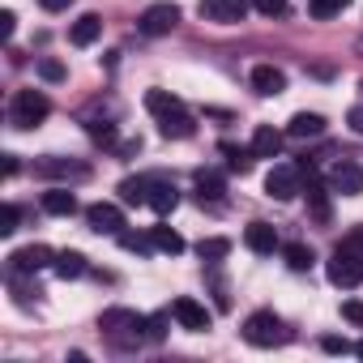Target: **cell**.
Wrapping results in <instances>:
<instances>
[{
    "label": "cell",
    "mask_w": 363,
    "mask_h": 363,
    "mask_svg": "<svg viewBox=\"0 0 363 363\" xmlns=\"http://www.w3.org/2000/svg\"><path fill=\"white\" fill-rule=\"evenodd\" d=\"M99 329L103 337L116 346V350H133L141 337H145V316H137L133 308H107L99 316Z\"/></svg>",
    "instance_id": "cell-1"
},
{
    "label": "cell",
    "mask_w": 363,
    "mask_h": 363,
    "mask_svg": "<svg viewBox=\"0 0 363 363\" xmlns=\"http://www.w3.org/2000/svg\"><path fill=\"white\" fill-rule=\"evenodd\" d=\"M48 116H52V103H48L43 90H18L13 103H9V124L13 128H39Z\"/></svg>",
    "instance_id": "cell-2"
},
{
    "label": "cell",
    "mask_w": 363,
    "mask_h": 363,
    "mask_svg": "<svg viewBox=\"0 0 363 363\" xmlns=\"http://www.w3.org/2000/svg\"><path fill=\"white\" fill-rule=\"evenodd\" d=\"M303 175H308V162H274L265 175V193L274 201H291L303 193Z\"/></svg>",
    "instance_id": "cell-3"
},
{
    "label": "cell",
    "mask_w": 363,
    "mask_h": 363,
    "mask_svg": "<svg viewBox=\"0 0 363 363\" xmlns=\"http://www.w3.org/2000/svg\"><path fill=\"white\" fill-rule=\"evenodd\" d=\"M291 333H286V325L274 316V312H252L248 320H244V342L248 346H261V350H269V346H282Z\"/></svg>",
    "instance_id": "cell-4"
},
{
    "label": "cell",
    "mask_w": 363,
    "mask_h": 363,
    "mask_svg": "<svg viewBox=\"0 0 363 363\" xmlns=\"http://www.w3.org/2000/svg\"><path fill=\"white\" fill-rule=\"evenodd\" d=\"M325 274H329V282H333V286H342V291L359 286V282H363V252H354V248H342V244H337V252L329 257Z\"/></svg>",
    "instance_id": "cell-5"
},
{
    "label": "cell",
    "mask_w": 363,
    "mask_h": 363,
    "mask_svg": "<svg viewBox=\"0 0 363 363\" xmlns=\"http://www.w3.org/2000/svg\"><path fill=\"white\" fill-rule=\"evenodd\" d=\"M179 26V5H171V0H158V5H150L141 18H137V30L145 39H162Z\"/></svg>",
    "instance_id": "cell-6"
},
{
    "label": "cell",
    "mask_w": 363,
    "mask_h": 363,
    "mask_svg": "<svg viewBox=\"0 0 363 363\" xmlns=\"http://www.w3.org/2000/svg\"><path fill=\"white\" fill-rule=\"evenodd\" d=\"M248 0H201L197 5V13H201V22H218V26H240L244 18H248Z\"/></svg>",
    "instance_id": "cell-7"
},
{
    "label": "cell",
    "mask_w": 363,
    "mask_h": 363,
    "mask_svg": "<svg viewBox=\"0 0 363 363\" xmlns=\"http://www.w3.org/2000/svg\"><path fill=\"white\" fill-rule=\"evenodd\" d=\"M329 189L342 193V197H359L363 193V167L354 158H337L329 167Z\"/></svg>",
    "instance_id": "cell-8"
},
{
    "label": "cell",
    "mask_w": 363,
    "mask_h": 363,
    "mask_svg": "<svg viewBox=\"0 0 363 363\" xmlns=\"http://www.w3.org/2000/svg\"><path fill=\"white\" fill-rule=\"evenodd\" d=\"M171 316L179 320V329H189V333H206V329H210V320H214V316H210V308H206V303H197V299H189V295L171 303Z\"/></svg>",
    "instance_id": "cell-9"
},
{
    "label": "cell",
    "mask_w": 363,
    "mask_h": 363,
    "mask_svg": "<svg viewBox=\"0 0 363 363\" xmlns=\"http://www.w3.org/2000/svg\"><path fill=\"white\" fill-rule=\"evenodd\" d=\"M86 223H90V231H99V235H120V231H124V210L111 206V201H94V206L86 210Z\"/></svg>",
    "instance_id": "cell-10"
},
{
    "label": "cell",
    "mask_w": 363,
    "mask_h": 363,
    "mask_svg": "<svg viewBox=\"0 0 363 363\" xmlns=\"http://www.w3.org/2000/svg\"><path fill=\"white\" fill-rule=\"evenodd\" d=\"M35 175H43V179H86L90 175V167L86 162H73V158H39L35 162Z\"/></svg>",
    "instance_id": "cell-11"
},
{
    "label": "cell",
    "mask_w": 363,
    "mask_h": 363,
    "mask_svg": "<svg viewBox=\"0 0 363 363\" xmlns=\"http://www.w3.org/2000/svg\"><path fill=\"white\" fill-rule=\"evenodd\" d=\"M52 261H56V252H52V248L30 244V248H18V252L9 257V269H18V274H39V269H48Z\"/></svg>",
    "instance_id": "cell-12"
},
{
    "label": "cell",
    "mask_w": 363,
    "mask_h": 363,
    "mask_svg": "<svg viewBox=\"0 0 363 363\" xmlns=\"http://www.w3.org/2000/svg\"><path fill=\"white\" fill-rule=\"evenodd\" d=\"M158 133H162L167 141H184V137H193V133H197V120L189 116V107H175V111L158 116Z\"/></svg>",
    "instance_id": "cell-13"
},
{
    "label": "cell",
    "mask_w": 363,
    "mask_h": 363,
    "mask_svg": "<svg viewBox=\"0 0 363 363\" xmlns=\"http://www.w3.org/2000/svg\"><path fill=\"white\" fill-rule=\"evenodd\" d=\"M145 206L154 214H171L179 206V189L171 184V179H162V175H150V197H145Z\"/></svg>",
    "instance_id": "cell-14"
},
{
    "label": "cell",
    "mask_w": 363,
    "mask_h": 363,
    "mask_svg": "<svg viewBox=\"0 0 363 363\" xmlns=\"http://www.w3.org/2000/svg\"><path fill=\"white\" fill-rule=\"evenodd\" d=\"M244 244H248V252H257V257H274L282 244H278V231L269 227V223H252L248 231H244Z\"/></svg>",
    "instance_id": "cell-15"
},
{
    "label": "cell",
    "mask_w": 363,
    "mask_h": 363,
    "mask_svg": "<svg viewBox=\"0 0 363 363\" xmlns=\"http://www.w3.org/2000/svg\"><path fill=\"white\" fill-rule=\"evenodd\" d=\"M248 82H252V90H257V94H265V99H274V94H282V90H286V73H282V69H274V65H257Z\"/></svg>",
    "instance_id": "cell-16"
},
{
    "label": "cell",
    "mask_w": 363,
    "mask_h": 363,
    "mask_svg": "<svg viewBox=\"0 0 363 363\" xmlns=\"http://www.w3.org/2000/svg\"><path fill=\"white\" fill-rule=\"evenodd\" d=\"M99 35H103V18H99V13H82V18L69 26V43H73V48H90Z\"/></svg>",
    "instance_id": "cell-17"
},
{
    "label": "cell",
    "mask_w": 363,
    "mask_h": 363,
    "mask_svg": "<svg viewBox=\"0 0 363 363\" xmlns=\"http://www.w3.org/2000/svg\"><path fill=\"white\" fill-rule=\"evenodd\" d=\"M252 154H257V158H278V154H282V133L269 128V124H257V133H252Z\"/></svg>",
    "instance_id": "cell-18"
},
{
    "label": "cell",
    "mask_w": 363,
    "mask_h": 363,
    "mask_svg": "<svg viewBox=\"0 0 363 363\" xmlns=\"http://www.w3.org/2000/svg\"><path fill=\"white\" fill-rule=\"evenodd\" d=\"M223 193H227V184H223L218 171H201V175H197V201H201V206H218Z\"/></svg>",
    "instance_id": "cell-19"
},
{
    "label": "cell",
    "mask_w": 363,
    "mask_h": 363,
    "mask_svg": "<svg viewBox=\"0 0 363 363\" xmlns=\"http://www.w3.org/2000/svg\"><path fill=\"white\" fill-rule=\"evenodd\" d=\"M43 210L52 218H73L77 214V197L69 189H52V193H43Z\"/></svg>",
    "instance_id": "cell-20"
},
{
    "label": "cell",
    "mask_w": 363,
    "mask_h": 363,
    "mask_svg": "<svg viewBox=\"0 0 363 363\" xmlns=\"http://www.w3.org/2000/svg\"><path fill=\"white\" fill-rule=\"evenodd\" d=\"M286 133L291 137H320L325 133V116H316V111H299V116H291V124H286Z\"/></svg>",
    "instance_id": "cell-21"
},
{
    "label": "cell",
    "mask_w": 363,
    "mask_h": 363,
    "mask_svg": "<svg viewBox=\"0 0 363 363\" xmlns=\"http://www.w3.org/2000/svg\"><path fill=\"white\" fill-rule=\"evenodd\" d=\"M145 197H150V175H128V179H120V201H124V206H145Z\"/></svg>",
    "instance_id": "cell-22"
},
{
    "label": "cell",
    "mask_w": 363,
    "mask_h": 363,
    "mask_svg": "<svg viewBox=\"0 0 363 363\" xmlns=\"http://www.w3.org/2000/svg\"><path fill=\"white\" fill-rule=\"evenodd\" d=\"M308 214L316 223H329V193H325L320 179H312V175H308Z\"/></svg>",
    "instance_id": "cell-23"
},
{
    "label": "cell",
    "mask_w": 363,
    "mask_h": 363,
    "mask_svg": "<svg viewBox=\"0 0 363 363\" xmlns=\"http://www.w3.org/2000/svg\"><path fill=\"white\" fill-rule=\"evenodd\" d=\"M218 154H223V158H227V167H231V171H240V175H248V171H252V158H257V154H252V145L244 150V145H231V141H223V145H218Z\"/></svg>",
    "instance_id": "cell-24"
},
{
    "label": "cell",
    "mask_w": 363,
    "mask_h": 363,
    "mask_svg": "<svg viewBox=\"0 0 363 363\" xmlns=\"http://www.w3.org/2000/svg\"><path fill=\"white\" fill-rule=\"evenodd\" d=\"M282 261H286L295 274H303V269H312V265H316V252H312L308 244H282Z\"/></svg>",
    "instance_id": "cell-25"
},
{
    "label": "cell",
    "mask_w": 363,
    "mask_h": 363,
    "mask_svg": "<svg viewBox=\"0 0 363 363\" xmlns=\"http://www.w3.org/2000/svg\"><path fill=\"white\" fill-rule=\"evenodd\" d=\"M52 269H56V274H60V278L69 282V278H82V274H86L90 265H86V257H82V252H56Z\"/></svg>",
    "instance_id": "cell-26"
},
{
    "label": "cell",
    "mask_w": 363,
    "mask_h": 363,
    "mask_svg": "<svg viewBox=\"0 0 363 363\" xmlns=\"http://www.w3.org/2000/svg\"><path fill=\"white\" fill-rule=\"evenodd\" d=\"M150 240H154V248H158V252H171V257L184 252V235L171 231V227H150Z\"/></svg>",
    "instance_id": "cell-27"
},
{
    "label": "cell",
    "mask_w": 363,
    "mask_h": 363,
    "mask_svg": "<svg viewBox=\"0 0 363 363\" xmlns=\"http://www.w3.org/2000/svg\"><path fill=\"white\" fill-rule=\"evenodd\" d=\"M175 107H184V103H179L171 90H150V94H145V111H150L154 120H158V116H167V111H175Z\"/></svg>",
    "instance_id": "cell-28"
},
{
    "label": "cell",
    "mask_w": 363,
    "mask_h": 363,
    "mask_svg": "<svg viewBox=\"0 0 363 363\" xmlns=\"http://www.w3.org/2000/svg\"><path fill=\"white\" fill-rule=\"evenodd\" d=\"M116 240H120V248H124V252H137V257L158 252V248H154V240H150V235H137V231H120Z\"/></svg>",
    "instance_id": "cell-29"
},
{
    "label": "cell",
    "mask_w": 363,
    "mask_h": 363,
    "mask_svg": "<svg viewBox=\"0 0 363 363\" xmlns=\"http://www.w3.org/2000/svg\"><path fill=\"white\" fill-rule=\"evenodd\" d=\"M227 252H231V240H218V235H214V240H201V244H197V257H201L206 265H218V261H223Z\"/></svg>",
    "instance_id": "cell-30"
},
{
    "label": "cell",
    "mask_w": 363,
    "mask_h": 363,
    "mask_svg": "<svg viewBox=\"0 0 363 363\" xmlns=\"http://www.w3.org/2000/svg\"><path fill=\"white\" fill-rule=\"evenodd\" d=\"M346 5H350V0H308V13H312L316 22H325V18H337Z\"/></svg>",
    "instance_id": "cell-31"
},
{
    "label": "cell",
    "mask_w": 363,
    "mask_h": 363,
    "mask_svg": "<svg viewBox=\"0 0 363 363\" xmlns=\"http://www.w3.org/2000/svg\"><path fill=\"white\" fill-rule=\"evenodd\" d=\"M252 9L261 18H286L291 13V0H252Z\"/></svg>",
    "instance_id": "cell-32"
},
{
    "label": "cell",
    "mask_w": 363,
    "mask_h": 363,
    "mask_svg": "<svg viewBox=\"0 0 363 363\" xmlns=\"http://www.w3.org/2000/svg\"><path fill=\"white\" fill-rule=\"evenodd\" d=\"M39 77H43V82H65V65L52 60V56H43V60H39Z\"/></svg>",
    "instance_id": "cell-33"
},
{
    "label": "cell",
    "mask_w": 363,
    "mask_h": 363,
    "mask_svg": "<svg viewBox=\"0 0 363 363\" xmlns=\"http://www.w3.org/2000/svg\"><path fill=\"white\" fill-rule=\"evenodd\" d=\"M18 218H22V214H18V206L9 201L5 210H0V235H13V231H18Z\"/></svg>",
    "instance_id": "cell-34"
},
{
    "label": "cell",
    "mask_w": 363,
    "mask_h": 363,
    "mask_svg": "<svg viewBox=\"0 0 363 363\" xmlns=\"http://www.w3.org/2000/svg\"><path fill=\"white\" fill-rule=\"evenodd\" d=\"M90 137H94L99 145H116V124H103V120H94V124H90Z\"/></svg>",
    "instance_id": "cell-35"
},
{
    "label": "cell",
    "mask_w": 363,
    "mask_h": 363,
    "mask_svg": "<svg viewBox=\"0 0 363 363\" xmlns=\"http://www.w3.org/2000/svg\"><path fill=\"white\" fill-rule=\"evenodd\" d=\"M167 337V316H145V342H162Z\"/></svg>",
    "instance_id": "cell-36"
},
{
    "label": "cell",
    "mask_w": 363,
    "mask_h": 363,
    "mask_svg": "<svg viewBox=\"0 0 363 363\" xmlns=\"http://www.w3.org/2000/svg\"><path fill=\"white\" fill-rule=\"evenodd\" d=\"M320 350H325V354H350L354 346H350L346 337H320Z\"/></svg>",
    "instance_id": "cell-37"
},
{
    "label": "cell",
    "mask_w": 363,
    "mask_h": 363,
    "mask_svg": "<svg viewBox=\"0 0 363 363\" xmlns=\"http://www.w3.org/2000/svg\"><path fill=\"white\" fill-rule=\"evenodd\" d=\"M13 30H18V18H13V9H0V39H13Z\"/></svg>",
    "instance_id": "cell-38"
},
{
    "label": "cell",
    "mask_w": 363,
    "mask_h": 363,
    "mask_svg": "<svg viewBox=\"0 0 363 363\" xmlns=\"http://www.w3.org/2000/svg\"><path fill=\"white\" fill-rule=\"evenodd\" d=\"M342 316H346L350 325H363V303H359V299H346V303H342Z\"/></svg>",
    "instance_id": "cell-39"
},
{
    "label": "cell",
    "mask_w": 363,
    "mask_h": 363,
    "mask_svg": "<svg viewBox=\"0 0 363 363\" xmlns=\"http://www.w3.org/2000/svg\"><path fill=\"white\" fill-rule=\"evenodd\" d=\"M342 248H354V252H363V223H359V227H354V231L342 240Z\"/></svg>",
    "instance_id": "cell-40"
},
{
    "label": "cell",
    "mask_w": 363,
    "mask_h": 363,
    "mask_svg": "<svg viewBox=\"0 0 363 363\" xmlns=\"http://www.w3.org/2000/svg\"><path fill=\"white\" fill-rule=\"evenodd\" d=\"M346 124H350V128H354V133L363 137V103H359V107H350V116H346Z\"/></svg>",
    "instance_id": "cell-41"
},
{
    "label": "cell",
    "mask_w": 363,
    "mask_h": 363,
    "mask_svg": "<svg viewBox=\"0 0 363 363\" xmlns=\"http://www.w3.org/2000/svg\"><path fill=\"white\" fill-rule=\"evenodd\" d=\"M39 5H43V9H48V13H65V9H69V5H73V0H39Z\"/></svg>",
    "instance_id": "cell-42"
},
{
    "label": "cell",
    "mask_w": 363,
    "mask_h": 363,
    "mask_svg": "<svg viewBox=\"0 0 363 363\" xmlns=\"http://www.w3.org/2000/svg\"><path fill=\"white\" fill-rule=\"evenodd\" d=\"M354 354H359V359H363V342H359V346H354Z\"/></svg>",
    "instance_id": "cell-43"
},
{
    "label": "cell",
    "mask_w": 363,
    "mask_h": 363,
    "mask_svg": "<svg viewBox=\"0 0 363 363\" xmlns=\"http://www.w3.org/2000/svg\"><path fill=\"white\" fill-rule=\"evenodd\" d=\"M359 52H363V39H359Z\"/></svg>",
    "instance_id": "cell-44"
}]
</instances>
